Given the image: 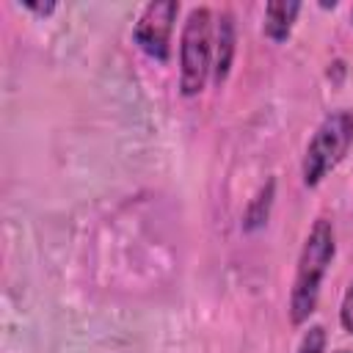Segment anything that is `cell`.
I'll return each mask as SVG.
<instances>
[{
	"label": "cell",
	"instance_id": "cell-1",
	"mask_svg": "<svg viewBox=\"0 0 353 353\" xmlns=\"http://www.w3.org/2000/svg\"><path fill=\"white\" fill-rule=\"evenodd\" d=\"M334 256H336L334 223L328 218H317L301 245L298 265H295V279H292L290 303H287V314L292 325H306L309 317L314 314L320 303V287Z\"/></svg>",
	"mask_w": 353,
	"mask_h": 353
},
{
	"label": "cell",
	"instance_id": "cell-2",
	"mask_svg": "<svg viewBox=\"0 0 353 353\" xmlns=\"http://www.w3.org/2000/svg\"><path fill=\"white\" fill-rule=\"evenodd\" d=\"M215 17L207 6H193L179 33V94L199 97L212 80Z\"/></svg>",
	"mask_w": 353,
	"mask_h": 353
},
{
	"label": "cell",
	"instance_id": "cell-3",
	"mask_svg": "<svg viewBox=\"0 0 353 353\" xmlns=\"http://www.w3.org/2000/svg\"><path fill=\"white\" fill-rule=\"evenodd\" d=\"M353 146V110L339 108L323 116L312 132L301 157V179L306 188H317L350 152Z\"/></svg>",
	"mask_w": 353,
	"mask_h": 353
},
{
	"label": "cell",
	"instance_id": "cell-4",
	"mask_svg": "<svg viewBox=\"0 0 353 353\" xmlns=\"http://www.w3.org/2000/svg\"><path fill=\"white\" fill-rule=\"evenodd\" d=\"M179 0H152L138 14L132 28V41L154 61L165 63L171 58V33L179 17Z\"/></svg>",
	"mask_w": 353,
	"mask_h": 353
},
{
	"label": "cell",
	"instance_id": "cell-5",
	"mask_svg": "<svg viewBox=\"0 0 353 353\" xmlns=\"http://www.w3.org/2000/svg\"><path fill=\"white\" fill-rule=\"evenodd\" d=\"M234 52H237V33H234V14L232 11H221L215 19V41H212V83L221 88L229 74H232V63H234Z\"/></svg>",
	"mask_w": 353,
	"mask_h": 353
},
{
	"label": "cell",
	"instance_id": "cell-6",
	"mask_svg": "<svg viewBox=\"0 0 353 353\" xmlns=\"http://www.w3.org/2000/svg\"><path fill=\"white\" fill-rule=\"evenodd\" d=\"M298 14H301V3L298 0H270V3H265L262 36L270 39L273 44H284L292 36Z\"/></svg>",
	"mask_w": 353,
	"mask_h": 353
},
{
	"label": "cell",
	"instance_id": "cell-7",
	"mask_svg": "<svg viewBox=\"0 0 353 353\" xmlns=\"http://www.w3.org/2000/svg\"><path fill=\"white\" fill-rule=\"evenodd\" d=\"M273 201H276V179L268 176V179L259 185V190L254 193V199L248 201L245 212H243V232H248V234H251V232H259V229L268 223V218H270Z\"/></svg>",
	"mask_w": 353,
	"mask_h": 353
},
{
	"label": "cell",
	"instance_id": "cell-8",
	"mask_svg": "<svg viewBox=\"0 0 353 353\" xmlns=\"http://www.w3.org/2000/svg\"><path fill=\"white\" fill-rule=\"evenodd\" d=\"M325 345H328L325 325L312 323V325L303 331V336H301V342H298L295 353H325Z\"/></svg>",
	"mask_w": 353,
	"mask_h": 353
},
{
	"label": "cell",
	"instance_id": "cell-9",
	"mask_svg": "<svg viewBox=\"0 0 353 353\" xmlns=\"http://www.w3.org/2000/svg\"><path fill=\"white\" fill-rule=\"evenodd\" d=\"M339 325L353 336V279L347 281L345 295H342V303H339Z\"/></svg>",
	"mask_w": 353,
	"mask_h": 353
},
{
	"label": "cell",
	"instance_id": "cell-10",
	"mask_svg": "<svg viewBox=\"0 0 353 353\" xmlns=\"http://www.w3.org/2000/svg\"><path fill=\"white\" fill-rule=\"evenodd\" d=\"M22 8H25V11H30V14H36V17H50V14L58 8V3H55V0H47V3L25 0V3H22Z\"/></svg>",
	"mask_w": 353,
	"mask_h": 353
},
{
	"label": "cell",
	"instance_id": "cell-11",
	"mask_svg": "<svg viewBox=\"0 0 353 353\" xmlns=\"http://www.w3.org/2000/svg\"><path fill=\"white\" fill-rule=\"evenodd\" d=\"M345 72H347V66H345V61H342V58H334V61L328 63V69H325V77H328L331 83H342V77H345Z\"/></svg>",
	"mask_w": 353,
	"mask_h": 353
},
{
	"label": "cell",
	"instance_id": "cell-12",
	"mask_svg": "<svg viewBox=\"0 0 353 353\" xmlns=\"http://www.w3.org/2000/svg\"><path fill=\"white\" fill-rule=\"evenodd\" d=\"M350 25H353V8H350Z\"/></svg>",
	"mask_w": 353,
	"mask_h": 353
},
{
	"label": "cell",
	"instance_id": "cell-13",
	"mask_svg": "<svg viewBox=\"0 0 353 353\" xmlns=\"http://www.w3.org/2000/svg\"><path fill=\"white\" fill-rule=\"evenodd\" d=\"M334 353H350V350H334Z\"/></svg>",
	"mask_w": 353,
	"mask_h": 353
}]
</instances>
